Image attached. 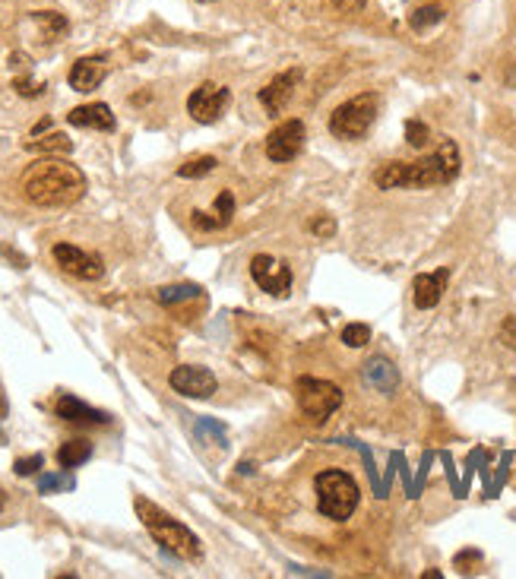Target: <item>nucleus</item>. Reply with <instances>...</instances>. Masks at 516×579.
<instances>
[{
  "mask_svg": "<svg viewBox=\"0 0 516 579\" xmlns=\"http://www.w3.org/2000/svg\"><path fill=\"white\" fill-rule=\"evenodd\" d=\"M212 212H216V216L222 218V225L232 222V216H234V196H232V190H222V194L216 196V203H212Z\"/></svg>",
  "mask_w": 516,
  "mask_h": 579,
  "instance_id": "26",
  "label": "nucleus"
},
{
  "mask_svg": "<svg viewBox=\"0 0 516 579\" xmlns=\"http://www.w3.org/2000/svg\"><path fill=\"white\" fill-rule=\"evenodd\" d=\"M364 380L384 396H393L396 386H400V370L393 368V361H386V358H371V361H364Z\"/></svg>",
  "mask_w": 516,
  "mask_h": 579,
  "instance_id": "17",
  "label": "nucleus"
},
{
  "mask_svg": "<svg viewBox=\"0 0 516 579\" xmlns=\"http://www.w3.org/2000/svg\"><path fill=\"white\" fill-rule=\"evenodd\" d=\"M459 174V149L453 139H441L434 153L415 162H384L374 171V184L380 190H400V187H441V184L456 181Z\"/></svg>",
  "mask_w": 516,
  "mask_h": 579,
  "instance_id": "1",
  "label": "nucleus"
},
{
  "mask_svg": "<svg viewBox=\"0 0 516 579\" xmlns=\"http://www.w3.org/2000/svg\"><path fill=\"white\" fill-rule=\"evenodd\" d=\"M73 478L67 475H42L38 478V491L42 494H54V491H70Z\"/></svg>",
  "mask_w": 516,
  "mask_h": 579,
  "instance_id": "27",
  "label": "nucleus"
},
{
  "mask_svg": "<svg viewBox=\"0 0 516 579\" xmlns=\"http://www.w3.org/2000/svg\"><path fill=\"white\" fill-rule=\"evenodd\" d=\"M311 232L317 234V238H333V234H336L333 216H317V218L311 222Z\"/></svg>",
  "mask_w": 516,
  "mask_h": 579,
  "instance_id": "30",
  "label": "nucleus"
},
{
  "mask_svg": "<svg viewBox=\"0 0 516 579\" xmlns=\"http://www.w3.org/2000/svg\"><path fill=\"white\" fill-rule=\"evenodd\" d=\"M497 336H501L504 345L513 348V352H516V317H507V320H504V323H501V333H497Z\"/></svg>",
  "mask_w": 516,
  "mask_h": 579,
  "instance_id": "31",
  "label": "nucleus"
},
{
  "mask_svg": "<svg viewBox=\"0 0 516 579\" xmlns=\"http://www.w3.org/2000/svg\"><path fill=\"white\" fill-rule=\"evenodd\" d=\"M108 76V60L102 54H95V58H80L76 64L70 67V86L76 92H92L99 89Z\"/></svg>",
  "mask_w": 516,
  "mask_h": 579,
  "instance_id": "14",
  "label": "nucleus"
},
{
  "mask_svg": "<svg viewBox=\"0 0 516 579\" xmlns=\"http://www.w3.org/2000/svg\"><path fill=\"white\" fill-rule=\"evenodd\" d=\"M194 297H200L196 285H165V289H159V301L165 307L184 305V301H194Z\"/></svg>",
  "mask_w": 516,
  "mask_h": 579,
  "instance_id": "20",
  "label": "nucleus"
},
{
  "mask_svg": "<svg viewBox=\"0 0 516 579\" xmlns=\"http://www.w3.org/2000/svg\"><path fill=\"white\" fill-rule=\"evenodd\" d=\"M52 257L64 273L76 275V279H83V282H99V279L105 275L102 257L89 254V250H83V247H76V244H54Z\"/></svg>",
  "mask_w": 516,
  "mask_h": 579,
  "instance_id": "8",
  "label": "nucleus"
},
{
  "mask_svg": "<svg viewBox=\"0 0 516 579\" xmlns=\"http://www.w3.org/2000/svg\"><path fill=\"white\" fill-rule=\"evenodd\" d=\"M333 4H336V7H345V4H349V0H333Z\"/></svg>",
  "mask_w": 516,
  "mask_h": 579,
  "instance_id": "34",
  "label": "nucleus"
},
{
  "mask_svg": "<svg viewBox=\"0 0 516 579\" xmlns=\"http://www.w3.org/2000/svg\"><path fill=\"white\" fill-rule=\"evenodd\" d=\"M92 456V443L89 440H67V443H60V449H58V465L60 469H76V465H83L86 459Z\"/></svg>",
  "mask_w": 516,
  "mask_h": 579,
  "instance_id": "18",
  "label": "nucleus"
},
{
  "mask_svg": "<svg viewBox=\"0 0 516 579\" xmlns=\"http://www.w3.org/2000/svg\"><path fill=\"white\" fill-rule=\"evenodd\" d=\"M42 465H44V456H42V453H36V456L16 459L13 472H16V475H22V478H26V475H36V472L42 469Z\"/></svg>",
  "mask_w": 516,
  "mask_h": 579,
  "instance_id": "29",
  "label": "nucleus"
},
{
  "mask_svg": "<svg viewBox=\"0 0 516 579\" xmlns=\"http://www.w3.org/2000/svg\"><path fill=\"white\" fill-rule=\"evenodd\" d=\"M36 22H42V26H48V38H58L60 32H67V20L60 13H36Z\"/></svg>",
  "mask_w": 516,
  "mask_h": 579,
  "instance_id": "28",
  "label": "nucleus"
},
{
  "mask_svg": "<svg viewBox=\"0 0 516 579\" xmlns=\"http://www.w3.org/2000/svg\"><path fill=\"white\" fill-rule=\"evenodd\" d=\"M22 194L42 210H64L83 200L86 174L64 159H38L22 174Z\"/></svg>",
  "mask_w": 516,
  "mask_h": 579,
  "instance_id": "2",
  "label": "nucleus"
},
{
  "mask_svg": "<svg viewBox=\"0 0 516 579\" xmlns=\"http://www.w3.org/2000/svg\"><path fill=\"white\" fill-rule=\"evenodd\" d=\"M67 121L73 127H83V131H102V133H111L117 127L115 115L105 102H92V105H80V108H73L67 115Z\"/></svg>",
  "mask_w": 516,
  "mask_h": 579,
  "instance_id": "16",
  "label": "nucleus"
},
{
  "mask_svg": "<svg viewBox=\"0 0 516 579\" xmlns=\"http://www.w3.org/2000/svg\"><path fill=\"white\" fill-rule=\"evenodd\" d=\"M447 282H450V269H437V273H422L415 275L412 282V301L418 311H431V307L441 305V297L447 291Z\"/></svg>",
  "mask_w": 516,
  "mask_h": 579,
  "instance_id": "13",
  "label": "nucleus"
},
{
  "mask_svg": "<svg viewBox=\"0 0 516 579\" xmlns=\"http://www.w3.org/2000/svg\"><path fill=\"white\" fill-rule=\"evenodd\" d=\"M26 149H32V153H70L73 149V143L64 137V133H52V137H32V139H26Z\"/></svg>",
  "mask_w": 516,
  "mask_h": 579,
  "instance_id": "19",
  "label": "nucleus"
},
{
  "mask_svg": "<svg viewBox=\"0 0 516 579\" xmlns=\"http://www.w3.org/2000/svg\"><path fill=\"white\" fill-rule=\"evenodd\" d=\"M305 143H307L305 121L291 117V121L279 123L276 131H269V137H266V155L273 162H291V159H298V155H301Z\"/></svg>",
  "mask_w": 516,
  "mask_h": 579,
  "instance_id": "9",
  "label": "nucleus"
},
{
  "mask_svg": "<svg viewBox=\"0 0 516 579\" xmlns=\"http://www.w3.org/2000/svg\"><path fill=\"white\" fill-rule=\"evenodd\" d=\"M200 4H212V0H200Z\"/></svg>",
  "mask_w": 516,
  "mask_h": 579,
  "instance_id": "36",
  "label": "nucleus"
},
{
  "mask_svg": "<svg viewBox=\"0 0 516 579\" xmlns=\"http://www.w3.org/2000/svg\"><path fill=\"white\" fill-rule=\"evenodd\" d=\"M342 342L349 348H364L368 342H371V326L368 323H349L345 329H342Z\"/></svg>",
  "mask_w": 516,
  "mask_h": 579,
  "instance_id": "23",
  "label": "nucleus"
},
{
  "mask_svg": "<svg viewBox=\"0 0 516 579\" xmlns=\"http://www.w3.org/2000/svg\"><path fill=\"white\" fill-rule=\"evenodd\" d=\"M295 396H298L301 412L314 421H327L329 415L339 412V406H342L339 386L329 384V380H317V377H298Z\"/></svg>",
  "mask_w": 516,
  "mask_h": 579,
  "instance_id": "6",
  "label": "nucleus"
},
{
  "mask_svg": "<svg viewBox=\"0 0 516 579\" xmlns=\"http://www.w3.org/2000/svg\"><path fill=\"white\" fill-rule=\"evenodd\" d=\"M437 22H444V10L441 7H418L412 16H409V26H412L415 32L431 29V26H437Z\"/></svg>",
  "mask_w": 516,
  "mask_h": 579,
  "instance_id": "21",
  "label": "nucleus"
},
{
  "mask_svg": "<svg viewBox=\"0 0 516 579\" xmlns=\"http://www.w3.org/2000/svg\"><path fill=\"white\" fill-rule=\"evenodd\" d=\"M301 76H305V70H301V67H291V70L273 76V80H269L266 86L260 89L263 108H266L269 115H282L285 105H289L291 95H295V86L301 83Z\"/></svg>",
  "mask_w": 516,
  "mask_h": 579,
  "instance_id": "12",
  "label": "nucleus"
},
{
  "mask_svg": "<svg viewBox=\"0 0 516 579\" xmlns=\"http://www.w3.org/2000/svg\"><path fill=\"white\" fill-rule=\"evenodd\" d=\"M314 488H317V507L327 520L345 522L352 513L358 510V485L355 478L345 475L339 469H327L314 478Z\"/></svg>",
  "mask_w": 516,
  "mask_h": 579,
  "instance_id": "4",
  "label": "nucleus"
},
{
  "mask_svg": "<svg viewBox=\"0 0 516 579\" xmlns=\"http://www.w3.org/2000/svg\"><path fill=\"white\" fill-rule=\"evenodd\" d=\"M0 504H4V491H0Z\"/></svg>",
  "mask_w": 516,
  "mask_h": 579,
  "instance_id": "35",
  "label": "nucleus"
},
{
  "mask_svg": "<svg viewBox=\"0 0 516 579\" xmlns=\"http://www.w3.org/2000/svg\"><path fill=\"white\" fill-rule=\"evenodd\" d=\"M168 384H171V390L181 393V396H187V399H210L212 393H216L218 380L210 368L181 364V368H175L168 374Z\"/></svg>",
  "mask_w": 516,
  "mask_h": 579,
  "instance_id": "10",
  "label": "nucleus"
},
{
  "mask_svg": "<svg viewBox=\"0 0 516 579\" xmlns=\"http://www.w3.org/2000/svg\"><path fill=\"white\" fill-rule=\"evenodd\" d=\"M250 275H254V282L260 285L266 295L285 297L291 291V269H289V263L276 260V257L257 254L254 260H250Z\"/></svg>",
  "mask_w": 516,
  "mask_h": 579,
  "instance_id": "11",
  "label": "nucleus"
},
{
  "mask_svg": "<svg viewBox=\"0 0 516 579\" xmlns=\"http://www.w3.org/2000/svg\"><path fill=\"white\" fill-rule=\"evenodd\" d=\"M0 408H4V412H7V399H4V393H0Z\"/></svg>",
  "mask_w": 516,
  "mask_h": 579,
  "instance_id": "33",
  "label": "nucleus"
},
{
  "mask_svg": "<svg viewBox=\"0 0 516 579\" xmlns=\"http://www.w3.org/2000/svg\"><path fill=\"white\" fill-rule=\"evenodd\" d=\"M133 507H137V516L143 520L146 532L155 538V544H159L162 551H168V554H175V558H181V560H200V554H203L200 538H196L184 522H178L175 516H168L165 510H159L153 500H146V497L133 500Z\"/></svg>",
  "mask_w": 516,
  "mask_h": 579,
  "instance_id": "3",
  "label": "nucleus"
},
{
  "mask_svg": "<svg viewBox=\"0 0 516 579\" xmlns=\"http://www.w3.org/2000/svg\"><path fill=\"white\" fill-rule=\"evenodd\" d=\"M218 162L212 159V155H200V159H190L184 162L181 168H178V178H206V174L216 171Z\"/></svg>",
  "mask_w": 516,
  "mask_h": 579,
  "instance_id": "22",
  "label": "nucleus"
},
{
  "mask_svg": "<svg viewBox=\"0 0 516 579\" xmlns=\"http://www.w3.org/2000/svg\"><path fill=\"white\" fill-rule=\"evenodd\" d=\"M13 89L20 95H26V99H32V95H42L44 92V83H32V80H16Z\"/></svg>",
  "mask_w": 516,
  "mask_h": 579,
  "instance_id": "32",
  "label": "nucleus"
},
{
  "mask_svg": "<svg viewBox=\"0 0 516 579\" xmlns=\"http://www.w3.org/2000/svg\"><path fill=\"white\" fill-rule=\"evenodd\" d=\"M54 412H58V418L70 421V424H111V415L102 412V408H92L86 406L83 399L76 396H60L58 406H54Z\"/></svg>",
  "mask_w": 516,
  "mask_h": 579,
  "instance_id": "15",
  "label": "nucleus"
},
{
  "mask_svg": "<svg viewBox=\"0 0 516 579\" xmlns=\"http://www.w3.org/2000/svg\"><path fill=\"white\" fill-rule=\"evenodd\" d=\"M228 102H232V92L218 83H203L196 86L187 99V115L194 117L196 123H216L218 117L226 115Z\"/></svg>",
  "mask_w": 516,
  "mask_h": 579,
  "instance_id": "7",
  "label": "nucleus"
},
{
  "mask_svg": "<svg viewBox=\"0 0 516 579\" xmlns=\"http://www.w3.org/2000/svg\"><path fill=\"white\" fill-rule=\"evenodd\" d=\"M377 108H380V99L374 92L355 95V99H349V102L339 105L329 115V133L339 139H361L364 133L371 131Z\"/></svg>",
  "mask_w": 516,
  "mask_h": 579,
  "instance_id": "5",
  "label": "nucleus"
},
{
  "mask_svg": "<svg viewBox=\"0 0 516 579\" xmlns=\"http://www.w3.org/2000/svg\"><path fill=\"white\" fill-rule=\"evenodd\" d=\"M406 139L412 149H425V146L431 143V131L425 127L422 121H409L406 123Z\"/></svg>",
  "mask_w": 516,
  "mask_h": 579,
  "instance_id": "24",
  "label": "nucleus"
},
{
  "mask_svg": "<svg viewBox=\"0 0 516 579\" xmlns=\"http://www.w3.org/2000/svg\"><path fill=\"white\" fill-rule=\"evenodd\" d=\"M190 222H194L196 232H218V228H226V225H222V218H218L216 212H203V210L190 212Z\"/></svg>",
  "mask_w": 516,
  "mask_h": 579,
  "instance_id": "25",
  "label": "nucleus"
}]
</instances>
